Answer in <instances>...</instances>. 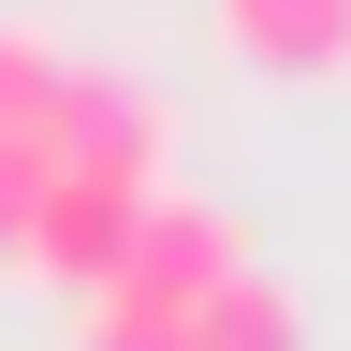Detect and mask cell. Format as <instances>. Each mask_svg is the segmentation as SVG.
Instances as JSON below:
<instances>
[{
	"label": "cell",
	"mask_w": 351,
	"mask_h": 351,
	"mask_svg": "<svg viewBox=\"0 0 351 351\" xmlns=\"http://www.w3.org/2000/svg\"><path fill=\"white\" fill-rule=\"evenodd\" d=\"M234 263H249V219H219V205H161V191H147V219H132V249H117V278L88 293V322H191Z\"/></svg>",
	"instance_id": "cell-1"
},
{
	"label": "cell",
	"mask_w": 351,
	"mask_h": 351,
	"mask_svg": "<svg viewBox=\"0 0 351 351\" xmlns=\"http://www.w3.org/2000/svg\"><path fill=\"white\" fill-rule=\"evenodd\" d=\"M44 161H59V176H132V191H161V103L132 73H59V88H44Z\"/></svg>",
	"instance_id": "cell-2"
},
{
	"label": "cell",
	"mask_w": 351,
	"mask_h": 351,
	"mask_svg": "<svg viewBox=\"0 0 351 351\" xmlns=\"http://www.w3.org/2000/svg\"><path fill=\"white\" fill-rule=\"evenodd\" d=\"M132 219H147V191H132V176H44V205H29L15 263H44L59 293H103V278H117V249H132Z\"/></svg>",
	"instance_id": "cell-3"
},
{
	"label": "cell",
	"mask_w": 351,
	"mask_h": 351,
	"mask_svg": "<svg viewBox=\"0 0 351 351\" xmlns=\"http://www.w3.org/2000/svg\"><path fill=\"white\" fill-rule=\"evenodd\" d=\"M219 44L249 73H351V0H219Z\"/></svg>",
	"instance_id": "cell-4"
},
{
	"label": "cell",
	"mask_w": 351,
	"mask_h": 351,
	"mask_svg": "<svg viewBox=\"0 0 351 351\" xmlns=\"http://www.w3.org/2000/svg\"><path fill=\"white\" fill-rule=\"evenodd\" d=\"M176 351H307V307L263 278V263H234V278H219L191 322H176Z\"/></svg>",
	"instance_id": "cell-5"
},
{
	"label": "cell",
	"mask_w": 351,
	"mask_h": 351,
	"mask_svg": "<svg viewBox=\"0 0 351 351\" xmlns=\"http://www.w3.org/2000/svg\"><path fill=\"white\" fill-rule=\"evenodd\" d=\"M44 88H59L44 29H15V15H0V132H44Z\"/></svg>",
	"instance_id": "cell-6"
},
{
	"label": "cell",
	"mask_w": 351,
	"mask_h": 351,
	"mask_svg": "<svg viewBox=\"0 0 351 351\" xmlns=\"http://www.w3.org/2000/svg\"><path fill=\"white\" fill-rule=\"evenodd\" d=\"M44 132H0V263H15V234H29V205H44Z\"/></svg>",
	"instance_id": "cell-7"
}]
</instances>
